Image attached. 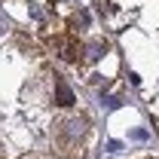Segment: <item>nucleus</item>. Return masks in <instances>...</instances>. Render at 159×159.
<instances>
[{"instance_id":"f257e3e1","label":"nucleus","mask_w":159,"mask_h":159,"mask_svg":"<svg viewBox=\"0 0 159 159\" xmlns=\"http://www.w3.org/2000/svg\"><path fill=\"white\" fill-rule=\"evenodd\" d=\"M52 46H55L58 58H64V61H80L83 58V43L77 37H70V34H58L52 40Z\"/></svg>"},{"instance_id":"7ed1b4c3","label":"nucleus","mask_w":159,"mask_h":159,"mask_svg":"<svg viewBox=\"0 0 159 159\" xmlns=\"http://www.w3.org/2000/svg\"><path fill=\"white\" fill-rule=\"evenodd\" d=\"M19 159H31V156H19Z\"/></svg>"},{"instance_id":"f03ea898","label":"nucleus","mask_w":159,"mask_h":159,"mask_svg":"<svg viewBox=\"0 0 159 159\" xmlns=\"http://www.w3.org/2000/svg\"><path fill=\"white\" fill-rule=\"evenodd\" d=\"M55 98H58L61 107H70V104H74V92H70L64 83H58V86H55Z\"/></svg>"}]
</instances>
